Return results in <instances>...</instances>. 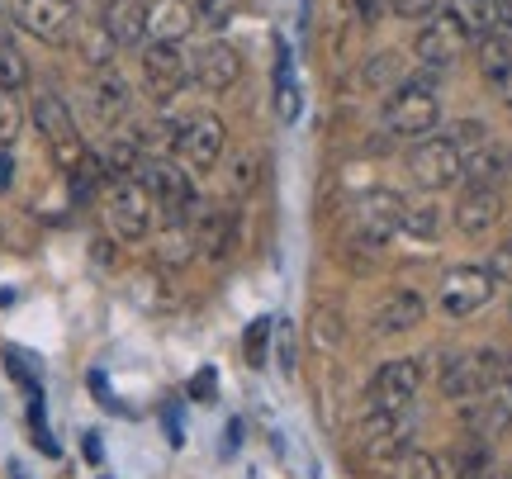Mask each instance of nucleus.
I'll return each mask as SVG.
<instances>
[{
    "label": "nucleus",
    "instance_id": "09e8293b",
    "mask_svg": "<svg viewBox=\"0 0 512 479\" xmlns=\"http://www.w3.org/2000/svg\"><path fill=\"white\" fill-rule=\"evenodd\" d=\"M10 34V24H5V5H0V38Z\"/></svg>",
    "mask_w": 512,
    "mask_h": 479
},
{
    "label": "nucleus",
    "instance_id": "2f4dec72",
    "mask_svg": "<svg viewBox=\"0 0 512 479\" xmlns=\"http://www.w3.org/2000/svg\"><path fill=\"white\" fill-rule=\"evenodd\" d=\"M275 114H280L285 124H294V119H299V86H294L285 57H280V67H275Z\"/></svg>",
    "mask_w": 512,
    "mask_h": 479
},
{
    "label": "nucleus",
    "instance_id": "49530a36",
    "mask_svg": "<svg viewBox=\"0 0 512 479\" xmlns=\"http://www.w3.org/2000/svg\"><path fill=\"white\" fill-rule=\"evenodd\" d=\"M280 370H285V375L294 370V337H280Z\"/></svg>",
    "mask_w": 512,
    "mask_h": 479
},
{
    "label": "nucleus",
    "instance_id": "aec40b11",
    "mask_svg": "<svg viewBox=\"0 0 512 479\" xmlns=\"http://www.w3.org/2000/svg\"><path fill=\"white\" fill-rule=\"evenodd\" d=\"M100 24L119 48H138L147 43V0H105Z\"/></svg>",
    "mask_w": 512,
    "mask_h": 479
},
{
    "label": "nucleus",
    "instance_id": "5701e85b",
    "mask_svg": "<svg viewBox=\"0 0 512 479\" xmlns=\"http://www.w3.org/2000/svg\"><path fill=\"white\" fill-rule=\"evenodd\" d=\"M460 162H465V181L470 185H503L508 181V152L498 148L494 138L479 143V148H470Z\"/></svg>",
    "mask_w": 512,
    "mask_h": 479
},
{
    "label": "nucleus",
    "instance_id": "cd10ccee",
    "mask_svg": "<svg viewBox=\"0 0 512 479\" xmlns=\"http://www.w3.org/2000/svg\"><path fill=\"white\" fill-rule=\"evenodd\" d=\"M446 15H456L460 19V29L470 38H484V34H494L498 24H494V0H446Z\"/></svg>",
    "mask_w": 512,
    "mask_h": 479
},
{
    "label": "nucleus",
    "instance_id": "bb28decb",
    "mask_svg": "<svg viewBox=\"0 0 512 479\" xmlns=\"http://www.w3.org/2000/svg\"><path fill=\"white\" fill-rule=\"evenodd\" d=\"M441 228H446V219H441L437 204H403V223L399 233L413 242H437Z\"/></svg>",
    "mask_w": 512,
    "mask_h": 479
},
{
    "label": "nucleus",
    "instance_id": "f257e3e1",
    "mask_svg": "<svg viewBox=\"0 0 512 479\" xmlns=\"http://www.w3.org/2000/svg\"><path fill=\"white\" fill-rule=\"evenodd\" d=\"M432 67H418V72H403V81L389 91L384 100V129L399 133V138H427V133L441 124V91Z\"/></svg>",
    "mask_w": 512,
    "mask_h": 479
},
{
    "label": "nucleus",
    "instance_id": "e433bc0d",
    "mask_svg": "<svg viewBox=\"0 0 512 479\" xmlns=\"http://www.w3.org/2000/svg\"><path fill=\"white\" fill-rule=\"evenodd\" d=\"M271 332H275L271 318H256L252 328H247V342H242V347H247V361H252V366H266V347H271Z\"/></svg>",
    "mask_w": 512,
    "mask_h": 479
},
{
    "label": "nucleus",
    "instance_id": "f8f14e48",
    "mask_svg": "<svg viewBox=\"0 0 512 479\" xmlns=\"http://www.w3.org/2000/svg\"><path fill=\"white\" fill-rule=\"evenodd\" d=\"M422 389V361L413 356H399V361H384L370 380V408H384V413H408L413 399Z\"/></svg>",
    "mask_w": 512,
    "mask_h": 479
},
{
    "label": "nucleus",
    "instance_id": "0eeeda50",
    "mask_svg": "<svg viewBox=\"0 0 512 479\" xmlns=\"http://www.w3.org/2000/svg\"><path fill=\"white\" fill-rule=\"evenodd\" d=\"M185 171H214L228 152V124L219 114H185L181 119V138H176Z\"/></svg>",
    "mask_w": 512,
    "mask_h": 479
},
{
    "label": "nucleus",
    "instance_id": "c756f323",
    "mask_svg": "<svg viewBox=\"0 0 512 479\" xmlns=\"http://www.w3.org/2000/svg\"><path fill=\"white\" fill-rule=\"evenodd\" d=\"M0 86L5 91H24L29 86V62H24V53H19V43L10 34L0 38Z\"/></svg>",
    "mask_w": 512,
    "mask_h": 479
},
{
    "label": "nucleus",
    "instance_id": "1a4fd4ad",
    "mask_svg": "<svg viewBox=\"0 0 512 479\" xmlns=\"http://www.w3.org/2000/svg\"><path fill=\"white\" fill-rule=\"evenodd\" d=\"M143 86L157 105L176 100V95L190 86V57L181 53V43H157V38H147L143 43Z\"/></svg>",
    "mask_w": 512,
    "mask_h": 479
},
{
    "label": "nucleus",
    "instance_id": "c9c22d12",
    "mask_svg": "<svg viewBox=\"0 0 512 479\" xmlns=\"http://www.w3.org/2000/svg\"><path fill=\"white\" fill-rule=\"evenodd\" d=\"M441 138H451V143H456V152L465 157L470 148H479V143H489V129H484L479 119H460V124H451V129L441 133Z\"/></svg>",
    "mask_w": 512,
    "mask_h": 479
},
{
    "label": "nucleus",
    "instance_id": "de8ad7c7",
    "mask_svg": "<svg viewBox=\"0 0 512 479\" xmlns=\"http://www.w3.org/2000/svg\"><path fill=\"white\" fill-rule=\"evenodd\" d=\"M86 456H91V461H100V437H95V432L86 437Z\"/></svg>",
    "mask_w": 512,
    "mask_h": 479
},
{
    "label": "nucleus",
    "instance_id": "7ed1b4c3",
    "mask_svg": "<svg viewBox=\"0 0 512 479\" xmlns=\"http://www.w3.org/2000/svg\"><path fill=\"white\" fill-rule=\"evenodd\" d=\"M105 223H110L114 242H147L152 238V223H157V204L147 195V185L138 176L105 185Z\"/></svg>",
    "mask_w": 512,
    "mask_h": 479
},
{
    "label": "nucleus",
    "instance_id": "423d86ee",
    "mask_svg": "<svg viewBox=\"0 0 512 479\" xmlns=\"http://www.w3.org/2000/svg\"><path fill=\"white\" fill-rule=\"evenodd\" d=\"M15 24L43 48H67L76 38V0H15Z\"/></svg>",
    "mask_w": 512,
    "mask_h": 479
},
{
    "label": "nucleus",
    "instance_id": "7c9ffc66",
    "mask_svg": "<svg viewBox=\"0 0 512 479\" xmlns=\"http://www.w3.org/2000/svg\"><path fill=\"white\" fill-rule=\"evenodd\" d=\"M19 129H24V105H19V91H5V86H0V148L15 152Z\"/></svg>",
    "mask_w": 512,
    "mask_h": 479
},
{
    "label": "nucleus",
    "instance_id": "a878e982",
    "mask_svg": "<svg viewBox=\"0 0 512 479\" xmlns=\"http://www.w3.org/2000/svg\"><path fill=\"white\" fill-rule=\"evenodd\" d=\"M190 257H195V233H190V223H166V233L157 238V266L181 271V266H190Z\"/></svg>",
    "mask_w": 512,
    "mask_h": 479
},
{
    "label": "nucleus",
    "instance_id": "4be33fe9",
    "mask_svg": "<svg viewBox=\"0 0 512 479\" xmlns=\"http://www.w3.org/2000/svg\"><path fill=\"white\" fill-rule=\"evenodd\" d=\"M422 314H427V304H422L418 290H389V299H384L380 314H375V332H380V337L408 332L422 323Z\"/></svg>",
    "mask_w": 512,
    "mask_h": 479
},
{
    "label": "nucleus",
    "instance_id": "412c9836",
    "mask_svg": "<svg viewBox=\"0 0 512 479\" xmlns=\"http://www.w3.org/2000/svg\"><path fill=\"white\" fill-rule=\"evenodd\" d=\"M190 29H195L190 0H152V5H147V38H157V43H181Z\"/></svg>",
    "mask_w": 512,
    "mask_h": 479
},
{
    "label": "nucleus",
    "instance_id": "39448f33",
    "mask_svg": "<svg viewBox=\"0 0 512 479\" xmlns=\"http://www.w3.org/2000/svg\"><path fill=\"white\" fill-rule=\"evenodd\" d=\"M498 375H503V356H498L494 347H479V351H456V356H446V361H441L437 385H441L446 399L465 404V399L484 394Z\"/></svg>",
    "mask_w": 512,
    "mask_h": 479
},
{
    "label": "nucleus",
    "instance_id": "2eb2a0df",
    "mask_svg": "<svg viewBox=\"0 0 512 479\" xmlns=\"http://www.w3.org/2000/svg\"><path fill=\"white\" fill-rule=\"evenodd\" d=\"M86 100H91V114L105 129H124L133 119V86L124 81L119 67H95L91 81H86Z\"/></svg>",
    "mask_w": 512,
    "mask_h": 479
},
{
    "label": "nucleus",
    "instance_id": "473e14b6",
    "mask_svg": "<svg viewBox=\"0 0 512 479\" xmlns=\"http://www.w3.org/2000/svg\"><path fill=\"white\" fill-rule=\"evenodd\" d=\"M256 171H261V166H256L252 152H242L238 162L228 166V195H233V200H247L256 190Z\"/></svg>",
    "mask_w": 512,
    "mask_h": 479
},
{
    "label": "nucleus",
    "instance_id": "6ab92c4d",
    "mask_svg": "<svg viewBox=\"0 0 512 479\" xmlns=\"http://www.w3.org/2000/svg\"><path fill=\"white\" fill-rule=\"evenodd\" d=\"M370 456H403L408 451V413H384V408H366L361 423Z\"/></svg>",
    "mask_w": 512,
    "mask_h": 479
},
{
    "label": "nucleus",
    "instance_id": "a19ab883",
    "mask_svg": "<svg viewBox=\"0 0 512 479\" xmlns=\"http://www.w3.org/2000/svg\"><path fill=\"white\" fill-rule=\"evenodd\" d=\"M214 389H219V375L204 366L195 380H190V399H214Z\"/></svg>",
    "mask_w": 512,
    "mask_h": 479
},
{
    "label": "nucleus",
    "instance_id": "ddd939ff",
    "mask_svg": "<svg viewBox=\"0 0 512 479\" xmlns=\"http://www.w3.org/2000/svg\"><path fill=\"white\" fill-rule=\"evenodd\" d=\"M190 81L209 95L233 91V86L242 81V53L228 43V38H209L204 48L190 53Z\"/></svg>",
    "mask_w": 512,
    "mask_h": 479
},
{
    "label": "nucleus",
    "instance_id": "a18cd8bd",
    "mask_svg": "<svg viewBox=\"0 0 512 479\" xmlns=\"http://www.w3.org/2000/svg\"><path fill=\"white\" fill-rule=\"evenodd\" d=\"M494 91H498V100H503V105H508V110H512V62H508V67H503V72L494 76Z\"/></svg>",
    "mask_w": 512,
    "mask_h": 479
},
{
    "label": "nucleus",
    "instance_id": "dca6fc26",
    "mask_svg": "<svg viewBox=\"0 0 512 479\" xmlns=\"http://www.w3.org/2000/svg\"><path fill=\"white\" fill-rule=\"evenodd\" d=\"M465 427L475 432L479 442H494L512 427V375H498L494 385L465 399Z\"/></svg>",
    "mask_w": 512,
    "mask_h": 479
},
{
    "label": "nucleus",
    "instance_id": "c03bdc74",
    "mask_svg": "<svg viewBox=\"0 0 512 479\" xmlns=\"http://www.w3.org/2000/svg\"><path fill=\"white\" fill-rule=\"evenodd\" d=\"M337 314H318V332H313V337H318V347H328V342H337Z\"/></svg>",
    "mask_w": 512,
    "mask_h": 479
},
{
    "label": "nucleus",
    "instance_id": "f3484780",
    "mask_svg": "<svg viewBox=\"0 0 512 479\" xmlns=\"http://www.w3.org/2000/svg\"><path fill=\"white\" fill-rule=\"evenodd\" d=\"M451 219H456V228L465 238L494 233L498 219H503V185H465L456 209H451Z\"/></svg>",
    "mask_w": 512,
    "mask_h": 479
},
{
    "label": "nucleus",
    "instance_id": "4c0bfd02",
    "mask_svg": "<svg viewBox=\"0 0 512 479\" xmlns=\"http://www.w3.org/2000/svg\"><path fill=\"white\" fill-rule=\"evenodd\" d=\"M351 15L361 19L366 29H375V24H384L394 15V0H351Z\"/></svg>",
    "mask_w": 512,
    "mask_h": 479
},
{
    "label": "nucleus",
    "instance_id": "20e7f679",
    "mask_svg": "<svg viewBox=\"0 0 512 479\" xmlns=\"http://www.w3.org/2000/svg\"><path fill=\"white\" fill-rule=\"evenodd\" d=\"M29 114H34V129L43 133V143L53 148V162L62 166V176H67V171L86 157V138H81V129H76L72 105H67L53 86H43V91L34 95V110Z\"/></svg>",
    "mask_w": 512,
    "mask_h": 479
},
{
    "label": "nucleus",
    "instance_id": "72a5a7b5",
    "mask_svg": "<svg viewBox=\"0 0 512 479\" xmlns=\"http://www.w3.org/2000/svg\"><path fill=\"white\" fill-rule=\"evenodd\" d=\"M394 479H441V465H437V456H427V451H403Z\"/></svg>",
    "mask_w": 512,
    "mask_h": 479
},
{
    "label": "nucleus",
    "instance_id": "9d476101",
    "mask_svg": "<svg viewBox=\"0 0 512 479\" xmlns=\"http://www.w3.org/2000/svg\"><path fill=\"white\" fill-rule=\"evenodd\" d=\"M403 195L394 190H370L366 200L356 204V228H351V242L366 247V252H380L389 238H399V223H403Z\"/></svg>",
    "mask_w": 512,
    "mask_h": 479
},
{
    "label": "nucleus",
    "instance_id": "37998d69",
    "mask_svg": "<svg viewBox=\"0 0 512 479\" xmlns=\"http://www.w3.org/2000/svg\"><path fill=\"white\" fill-rule=\"evenodd\" d=\"M15 185V152L10 148H0V195Z\"/></svg>",
    "mask_w": 512,
    "mask_h": 479
},
{
    "label": "nucleus",
    "instance_id": "b1692460",
    "mask_svg": "<svg viewBox=\"0 0 512 479\" xmlns=\"http://www.w3.org/2000/svg\"><path fill=\"white\" fill-rule=\"evenodd\" d=\"M147 152L138 148V138H133V129L114 133L110 143L100 148V162H105V176L110 181H124V176H138V166H143Z\"/></svg>",
    "mask_w": 512,
    "mask_h": 479
},
{
    "label": "nucleus",
    "instance_id": "a211bd4d",
    "mask_svg": "<svg viewBox=\"0 0 512 479\" xmlns=\"http://www.w3.org/2000/svg\"><path fill=\"white\" fill-rule=\"evenodd\" d=\"M190 233H195V252L209 261H223L233 257V247H238V209H214V204H204L195 223H190Z\"/></svg>",
    "mask_w": 512,
    "mask_h": 479
},
{
    "label": "nucleus",
    "instance_id": "393cba45",
    "mask_svg": "<svg viewBox=\"0 0 512 479\" xmlns=\"http://www.w3.org/2000/svg\"><path fill=\"white\" fill-rule=\"evenodd\" d=\"M76 53H81V62L86 67H114V53H119V43H114L110 34H105V24H76Z\"/></svg>",
    "mask_w": 512,
    "mask_h": 479
},
{
    "label": "nucleus",
    "instance_id": "ea45409f",
    "mask_svg": "<svg viewBox=\"0 0 512 479\" xmlns=\"http://www.w3.org/2000/svg\"><path fill=\"white\" fill-rule=\"evenodd\" d=\"M489 271H494L498 285H512V242H503L494 252V261H489Z\"/></svg>",
    "mask_w": 512,
    "mask_h": 479
},
{
    "label": "nucleus",
    "instance_id": "58836bf2",
    "mask_svg": "<svg viewBox=\"0 0 512 479\" xmlns=\"http://www.w3.org/2000/svg\"><path fill=\"white\" fill-rule=\"evenodd\" d=\"M394 15H403V19H427V15H437V0H394Z\"/></svg>",
    "mask_w": 512,
    "mask_h": 479
},
{
    "label": "nucleus",
    "instance_id": "6e6552de",
    "mask_svg": "<svg viewBox=\"0 0 512 479\" xmlns=\"http://www.w3.org/2000/svg\"><path fill=\"white\" fill-rule=\"evenodd\" d=\"M475 38L460 29L456 15H446V10H437V15L422 19L418 38H413V53H418L422 67H432V72H446L451 62H460L465 57V48H470Z\"/></svg>",
    "mask_w": 512,
    "mask_h": 479
},
{
    "label": "nucleus",
    "instance_id": "79ce46f5",
    "mask_svg": "<svg viewBox=\"0 0 512 479\" xmlns=\"http://www.w3.org/2000/svg\"><path fill=\"white\" fill-rule=\"evenodd\" d=\"M233 5H238V0H200V15L209 19V24H223V19L233 15Z\"/></svg>",
    "mask_w": 512,
    "mask_h": 479
},
{
    "label": "nucleus",
    "instance_id": "c85d7f7f",
    "mask_svg": "<svg viewBox=\"0 0 512 479\" xmlns=\"http://www.w3.org/2000/svg\"><path fill=\"white\" fill-rule=\"evenodd\" d=\"M470 48H475V57H479V72L489 76V81H494V76H498V72H503V67H508V62H512V43H508V34H503V29H494V34L475 38Z\"/></svg>",
    "mask_w": 512,
    "mask_h": 479
},
{
    "label": "nucleus",
    "instance_id": "f704fd0d",
    "mask_svg": "<svg viewBox=\"0 0 512 479\" xmlns=\"http://www.w3.org/2000/svg\"><path fill=\"white\" fill-rule=\"evenodd\" d=\"M361 76H366V86H375V91H380V86H389V81L399 86V81H403V62L394 53H380V57H370V67Z\"/></svg>",
    "mask_w": 512,
    "mask_h": 479
},
{
    "label": "nucleus",
    "instance_id": "9b49d317",
    "mask_svg": "<svg viewBox=\"0 0 512 479\" xmlns=\"http://www.w3.org/2000/svg\"><path fill=\"white\" fill-rule=\"evenodd\" d=\"M494 290H498V280H494L489 266H456V271H446V276H441L437 304H441V314L470 318V314H479V309L494 299Z\"/></svg>",
    "mask_w": 512,
    "mask_h": 479
},
{
    "label": "nucleus",
    "instance_id": "f03ea898",
    "mask_svg": "<svg viewBox=\"0 0 512 479\" xmlns=\"http://www.w3.org/2000/svg\"><path fill=\"white\" fill-rule=\"evenodd\" d=\"M138 181L147 185V195H152V204H157V214L166 223H195V214L204 209L200 190H195V176L185 166L166 162V157H143Z\"/></svg>",
    "mask_w": 512,
    "mask_h": 479
},
{
    "label": "nucleus",
    "instance_id": "4468645a",
    "mask_svg": "<svg viewBox=\"0 0 512 479\" xmlns=\"http://www.w3.org/2000/svg\"><path fill=\"white\" fill-rule=\"evenodd\" d=\"M408 171L422 190H451L465 176V162H460L451 138H422L418 148L408 152Z\"/></svg>",
    "mask_w": 512,
    "mask_h": 479
}]
</instances>
